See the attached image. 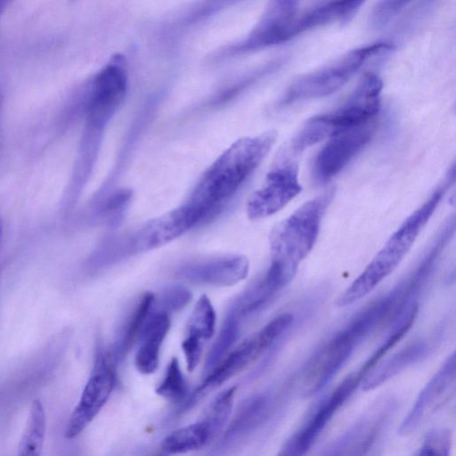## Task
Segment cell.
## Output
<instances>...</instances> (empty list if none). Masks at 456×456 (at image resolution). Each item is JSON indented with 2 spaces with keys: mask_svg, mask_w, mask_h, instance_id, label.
Masks as SVG:
<instances>
[{
  "mask_svg": "<svg viewBox=\"0 0 456 456\" xmlns=\"http://www.w3.org/2000/svg\"><path fill=\"white\" fill-rule=\"evenodd\" d=\"M242 1L244 0H196L163 25L160 39L173 43L191 29Z\"/></svg>",
  "mask_w": 456,
  "mask_h": 456,
  "instance_id": "cell-19",
  "label": "cell"
},
{
  "mask_svg": "<svg viewBox=\"0 0 456 456\" xmlns=\"http://www.w3.org/2000/svg\"><path fill=\"white\" fill-rule=\"evenodd\" d=\"M391 400H384L371 407L354 427L330 447L329 454H365L374 444L394 412Z\"/></svg>",
  "mask_w": 456,
  "mask_h": 456,
  "instance_id": "cell-16",
  "label": "cell"
},
{
  "mask_svg": "<svg viewBox=\"0 0 456 456\" xmlns=\"http://www.w3.org/2000/svg\"><path fill=\"white\" fill-rule=\"evenodd\" d=\"M127 89V61L126 56L116 53L86 86V110L90 126L102 128L123 103Z\"/></svg>",
  "mask_w": 456,
  "mask_h": 456,
  "instance_id": "cell-7",
  "label": "cell"
},
{
  "mask_svg": "<svg viewBox=\"0 0 456 456\" xmlns=\"http://www.w3.org/2000/svg\"><path fill=\"white\" fill-rule=\"evenodd\" d=\"M235 392V386L219 392L205 407L199 419L208 426L213 439L223 429L231 415Z\"/></svg>",
  "mask_w": 456,
  "mask_h": 456,
  "instance_id": "cell-29",
  "label": "cell"
},
{
  "mask_svg": "<svg viewBox=\"0 0 456 456\" xmlns=\"http://www.w3.org/2000/svg\"><path fill=\"white\" fill-rule=\"evenodd\" d=\"M454 232L455 217L452 215L436 232L435 239L411 273L385 296L389 307L391 322L400 317L411 300L427 282Z\"/></svg>",
  "mask_w": 456,
  "mask_h": 456,
  "instance_id": "cell-10",
  "label": "cell"
},
{
  "mask_svg": "<svg viewBox=\"0 0 456 456\" xmlns=\"http://www.w3.org/2000/svg\"><path fill=\"white\" fill-rule=\"evenodd\" d=\"M249 270L245 256H229L183 266L178 275L183 279L214 287H230L244 280Z\"/></svg>",
  "mask_w": 456,
  "mask_h": 456,
  "instance_id": "cell-17",
  "label": "cell"
},
{
  "mask_svg": "<svg viewBox=\"0 0 456 456\" xmlns=\"http://www.w3.org/2000/svg\"><path fill=\"white\" fill-rule=\"evenodd\" d=\"M455 380L456 360L453 352L420 391L398 433L409 436L428 422L453 396Z\"/></svg>",
  "mask_w": 456,
  "mask_h": 456,
  "instance_id": "cell-12",
  "label": "cell"
},
{
  "mask_svg": "<svg viewBox=\"0 0 456 456\" xmlns=\"http://www.w3.org/2000/svg\"><path fill=\"white\" fill-rule=\"evenodd\" d=\"M293 320L289 313L281 314L256 333L240 344L209 372L204 381L188 398L183 407L190 410L199 403L211 391L217 388L232 377L238 374L248 364L255 362L260 355L268 350L275 341L286 331Z\"/></svg>",
  "mask_w": 456,
  "mask_h": 456,
  "instance_id": "cell-4",
  "label": "cell"
},
{
  "mask_svg": "<svg viewBox=\"0 0 456 456\" xmlns=\"http://www.w3.org/2000/svg\"><path fill=\"white\" fill-rule=\"evenodd\" d=\"M115 360L113 353H98L92 376L69 419L65 430L68 439L83 432L108 401L116 381Z\"/></svg>",
  "mask_w": 456,
  "mask_h": 456,
  "instance_id": "cell-8",
  "label": "cell"
},
{
  "mask_svg": "<svg viewBox=\"0 0 456 456\" xmlns=\"http://www.w3.org/2000/svg\"><path fill=\"white\" fill-rule=\"evenodd\" d=\"M334 196V190L305 202L277 224L270 234L272 259L297 267L313 249L321 221Z\"/></svg>",
  "mask_w": 456,
  "mask_h": 456,
  "instance_id": "cell-3",
  "label": "cell"
},
{
  "mask_svg": "<svg viewBox=\"0 0 456 456\" xmlns=\"http://www.w3.org/2000/svg\"><path fill=\"white\" fill-rule=\"evenodd\" d=\"M299 0H272L269 6L289 16H295Z\"/></svg>",
  "mask_w": 456,
  "mask_h": 456,
  "instance_id": "cell-36",
  "label": "cell"
},
{
  "mask_svg": "<svg viewBox=\"0 0 456 456\" xmlns=\"http://www.w3.org/2000/svg\"><path fill=\"white\" fill-rule=\"evenodd\" d=\"M213 440L208 426L201 420L180 428L164 438L161 450L167 454L199 450Z\"/></svg>",
  "mask_w": 456,
  "mask_h": 456,
  "instance_id": "cell-24",
  "label": "cell"
},
{
  "mask_svg": "<svg viewBox=\"0 0 456 456\" xmlns=\"http://www.w3.org/2000/svg\"><path fill=\"white\" fill-rule=\"evenodd\" d=\"M451 431L436 429L430 432L425 438L418 455H444L448 456L451 449Z\"/></svg>",
  "mask_w": 456,
  "mask_h": 456,
  "instance_id": "cell-31",
  "label": "cell"
},
{
  "mask_svg": "<svg viewBox=\"0 0 456 456\" xmlns=\"http://www.w3.org/2000/svg\"><path fill=\"white\" fill-rule=\"evenodd\" d=\"M411 0H380L374 8L372 23L376 27L386 25Z\"/></svg>",
  "mask_w": 456,
  "mask_h": 456,
  "instance_id": "cell-33",
  "label": "cell"
},
{
  "mask_svg": "<svg viewBox=\"0 0 456 456\" xmlns=\"http://www.w3.org/2000/svg\"><path fill=\"white\" fill-rule=\"evenodd\" d=\"M45 413L43 404L34 400L25 430L19 444V455L37 456L41 453L45 435Z\"/></svg>",
  "mask_w": 456,
  "mask_h": 456,
  "instance_id": "cell-26",
  "label": "cell"
},
{
  "mask_svg": "<svg viewBox=\"0 0 456 456\" xmlns=\"http://www.w3.org/2000/svg\"><path fill=\"white\" fill-rule=\"evenodd\" d=\"M240 318L233 306L227 313L219 334L213 343L205 362V372L214 369L227 354L240 334Z\"/></svg>",
  "mask_w": 456,
  "mask_h": 456,
  "instance_id": "cell-27",
  "label": "cell"
},
{
  "mask_svg": "<svg viewBox=\"0 0 456 456\" xmlns=\"http://www.w3.org/2000/svg\"><path fill=\"white\" fill-rule=\"evenodd\" d=\"M271 406V396L259 394L248 398L226 430L223 444H231L250 432L266 417Z\"/></svg>",
  "mask_w": 456,
  "mask_h": 456,
  "instance_id": "cell-23",
  "label": "cell"
},
{
  "mask_svg": "<svg viewBox=\"0 0 456 456\" xmlns=\"http://www.w3.org/2000/svg\"><path fill=\"white\" fill-rule=\"evenodd\" d=\"M191 292L185 287L180 285L167 287L160 294V310L167 313L181 310L191 302Z\"/></svg>",
  "mask_w": 456,
  "mask_h": 456,
  "instance_id": "cell-32",
  "label": "cell"
},
{
  "mask_svg": "<svg viewBox=\"0 0 456 456\" xmlns=\"http://www.w3.org/2000/svg\"><path fill=\"white\" fill-rule=\"evenodd\" d=\"M275 130L237 140L203 174L193 189L189 205L203 220L226 202L254 172L277 139Z\"/></svg>",
  "mask_w": 456,
  "mask_h": 456,
  "instance_id": "cell-1",
  "label": "cell"
},
{
  "mask_svg": "<svg viewBox=\"0 0 456 456\" xmlns=\"http://www.w3.org/2000/svg\"><path fill=\"white\" fill-rule=\"evenodd\" d=\"M363 377L354 371L344 379L331 395L320 405L307 424L288 442L284 453L303 455L306 453L319 437L336 411L352 395L362 383Z\"/></svg>",
  "mask_w": 456,
  "mask_h": 456,
  "instance_id": "cell-15",
  "label": "cell"
},
{
  "mask_svg": "<svg viewBox=\"0 0 456 456\" xmlns=\"http://www.w3.org/2000/svg\"><path fill=\"white\" fill-rule=\"evenodd\" d=\"M297 156L288 147L277 155L263 183L247 202L249 219L257 220L277 213L301 191Z\"/></svg>",
  "mask_w": 456,
  "mask_h": 456,
  "instance_id": "cell-6",
  "label": "cell"
},
{
  "mask_svg": "<svg viewBox=\"0 0 456 456\" xmlns=\"http://www.w3.org/2000/svg\"><path fill=\"white\" fill-rule=\"evenodd\" d=\"M381 90L380 78L374 74H367L343 106L334 112L319 115L329 132V137L375 118L380 108Z\"/></svg>",
  "mask_w": 456,
  "mask_h": 456,
  "instance_id": "cell-13",
  "label": "cell"
},
{
  "mask_svg": "<svg viewBox=\"0 0 456 456\" xmlns=\"http://www.w3.org/2000/svg\"><path fill=\"white\" fill-rule=\"evenodd\" d=\"M155 392L172 402H181L185 397L187 385L177 358L173 357L169 362L165 376L157 386Z\"/></svg>",
  "mask_w": 456,
  "mask_h": 456,
  "instance_id": "cell-30",
  "label": "cell"
},
{
  "mask_svg": "<svg viewBox=\"0 0 456 456\" xmlns=\"http://www.w3.org/2000/svg\"><path fill=\"white\" fill-rule=\"evenodd\" d=\"M392 49V45L379 43L353 50L335 63L295 81L287 90L281 104L331 94L341 88L370 57Z\"/></svg>",
  "mask_w": 456,
  "mask_h": 456,
  "instance_id": "cell-5",
  "label": "cell"
},
{
  "mask_svg": "<svg viewBox=\"0 0 456 456\" xmlns=\"http://www.w3.org/2000/svg\"><path fill=\"white\" fill-rule=\"evenodd\" d=\"M297 267L273 260L265 275L246 291L233 305L241 317L265 306L296 274Z\"/></svg>",
  "mask_w": 456,
  "mask_h": 456,
  "instance_id": "cell-18",
  "label": "cell"
},
{
  "mask_svg": "<svg viewBox=\"0 0 456 456\" xmlns=\"http://www.w3.org/2000/svg\"><path fill=\"white\" fill-rule=\"evenodd\" d=\"M13 0H0V16Z\"/></svg>",
  "mask_w": 456,
  "mask_h": 456,
  "instance_id": "cell-37",
  "label": "cell"
},
{
  "mask_svg": "<svg viewBox=\"0 0 456 456\" xmlns=\"http://www.w3.org/2000/svg\"><path fill=\"white\" fill-rule=\"evenodd\" d=\"M363 2L364 0H327L300 19L295 18L292 20L290 38L313 28L335 20H347Z\"/></svg>",
  "mask_w": 456,
  "mask_h": 456,
  "instance_id": "cell-22",
  "label": "cell"
},
{
  "mask_svg": "<svg viewBox=\"0 0 456 456\" xmlns=\"http://www.w3.org/2000/svg\"><path fill=\"white\" fill-rule=\"evenodd\" d=\"M2 231H3V226H2V222L0 220V241H1V237H2Z\"/></svg>",
  "mask_w": 456,
  "mask_h": 456,
  "instance_id": "cell-38",
  "label": "cell"
},
{
  "mask_svg": "<svg viewBox=\"0 0 456 456\" xmlns=\"http://www.w3.org/2000/svg\"><path fill=\"white\" fill-rule=\"evenodd\" d=\"M132 193L129 190L115 191L107 200L104 210L108 214L117 215L129 202Z\"/></svg>",
  "mask_w": 456,
  "mask_h": 456,
  "instance_id": "cell-35",
  "label": "cell"
},
{
  "mask_svg": "<svg viewBox=\"0 0 456 456\" xmlns=\"http://www.w3.org/2000/svg\"><path fill=\"white\" fill-rule=\"evenodd\" d=\"M156 299L152 293H145L129 318L113 354L116 359L123 357L139 339L149 318L155 311Z\"/></svg>",
  "mask_w": 456,
  "mask_h": 456,
  "instance_id": "cell-25",
  "label": "cell"
},
{
  "mask_svg": "<svg viewBox=\"0 0 456 456\" xmlns=\"http://www.w3.org/2000/svg\"><path fill=\"white\" fill-rule=\"evenodd\" d=\"M216 321L210 299L206 295L200 296L189 317L184 337L205 343L215 333Z\"/></svg>",
  "mask_w": 456,
  "mask_h": 456,
  "instance_id": "cell-28",
  "label": "cell"
},
{
  "mask_svg": "<svg viewBox=\"0 0 456 456\" xmlns=\"http://www.w3.org/2000/svg\"><path fill=\"white\" fill-rule=\"evenodd\" d=\"M204 343L184 337L182 341V350L183 352L187 369L189 371H193L201 357Z\"/></svg>",
  "mask_w": 456,
  "mask_h": 456,
  "instance_id": "cell-34",
  "label": "cell"
},
{
  "mask_svg": "<svg viewBox=\"0 0 456 456\" xmlns=\"http://www.w3.org/2000/svg\"><path fill=\"white\" fill-rule=\"evenodd\" d=\"M447 186L448 183L436 188L402 223L362 273L338 297L337 305L345 307L365 297L397 267L436 211Z\"/></svg>",
  "mask_w": 456,
  "mask_h": 456,
  "instance_id": "cell-2",
  "label": "cell"
},
{
  "mask_svg": "<svg viewBox=\"0 0 456 456\" xmlns=\"http://www.w3.org/2000/svg\"><path fill=\"white\" fill-rule=\"evenodd\" d=\"M349 324L334 335L306 364L303 385L306 395L322 390L348 360L354 347L362 340Z\"/></svg>",
  "mask_w": 456,
  "mask_h": 456,
  "instance_id": "cell-11",
  "label": "cell"
},
{
  "mask_svg": "<svg viewBox=\"0 0 456 456\" xmlns=\"http://www.w3.org/2000/svg\"><path fill=\"white\" fill-rule=\"evenodd\" d=\"M203 221L201 214L188 203L155 217L134 234L131 252L142 253L166 245Z\"/></svg>",
  "mask_w": 456,
  "mask_h": 456,
  "instance_id": "cell-14",
  "label": "cell"
},
{
  "mask_svg": "<svg viewBox=\"0 0 456 456\" xmlns=\"http://www.w3.org/2000/svg\"><path fill=\"white\" fill-rule=\"evenodd\" d=\"M169 327L168 313L155 309L138 339L139 346L134 356V364L139 372L151 374L158 369L160 347Z\"/></svg>",
  "mask_w": 456,
  "mask_h": 456,
  "instance_id": "cell-20",
  "label": "cell"
},
{
  "mask_svg": "<svg viewBox=\"0 0 456 456\" xmlns=\"http://www.w3.org/2000/svg\"><path fill=\"white\" fill-rule=\"evenodd\" d=\"M376 127L377 122L373 118L365 124L331 134L314 159V180L325 183L339 174L370 142Z\"/></svg>",
  "mask_w": 456,
  "mask_h": 456,
  "instance_id": "cell-9",
  "label": "cell"
},
{
  "mask_svg": "<svg viewBox=\"0 0 456 456\" xmlns=\"http://www.w3.org/2000/svg\"><path fill=\"white\" fill-rule=\"evenodd\" d=\"M428 351V346L424 341L414 342L401 349L377 368L374 367L365 376L362 381V389L369 391L379 387L410 365L424 358Z\"/></svg>",
  "mask_w": 456,
  "mask_h": 456,
  "instance_id": "cell-21",
  "label": "cell"
}]
</instances>
